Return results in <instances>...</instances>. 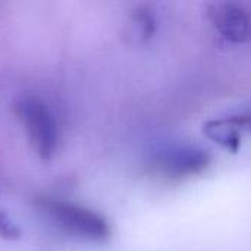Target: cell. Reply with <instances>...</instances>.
<instances>
[{
	"label": "cell",
	"mask_w": 251,
	"mask_h": 251,
	"mask_svg": "<svg viewBox=\"0 0 251 251\" xmlns=\"http://www.w3.org/2000/svg\"><path fill=\"white\" fill-rule=\"evenodd\" d=\"M0 238L9 240V241H13V240H19L21 238V229H19V226L4 212H0Z\"/></svg>",
	"instance_id": "cell-6"
},
{
	"label": "cell",
	"mask_w": 251,
	"mask_h": 251,
	"mask_svg": "<svg viewBox=\"0 0 251 251\" xmlns=\"http://www.w3.org/2000/svg\"><path fill=\"white\" fill-rule=\"evenodd\" d=\"M209 19L229 43L244 44L251 40V12L240 3L218 1L210 4Z\"/></svg>",
	"instance_id": "cell-4"
},
{
	"label": "cell",
	"mask_w": 251,
	"mask_h": 251,
	"mask_svg": "<svg viewBox=\"0 0 251 251\" xmlns=\"http://www.w3.org/2000/svg\"><path fill=\"white\" fill-rule=\"evenodd\" d=\"M203 134L226 151L237 153L244 134L235 115L210 119L203 125Z\"/></svg>",
	"instance_id": "cell-5"
},
{
	"label": "cell",
	"mask_w": 251,
	"mask_h": 251,
	"mask_svg": "<svg viewBox=\"0 0 251 251\" xmlns=\"http://www.w3.org/2000/svg\"><path fill=\"white\" fill-rule=\"evenodd\" d=\"M210 165L206 150L194 146H166L153 154L151 166L166 179H184L200 175Z\"/></svg>",
	"instance_id": "cell-3"
},
{
	"label": "cell",
	"mask_w": 251,
	"mask_h": 251,
	"mask_svg": "<svg viewBox=\"0 0 251 251\" xmlns=\"http://www.w3.org/2000/svg\"><path fill=\"white\" fill-rule=\"evenodd\" d=\"M16 113L26 135L41 159H50L59 143V131L49 106L35 96H26L16 104Z\"/></svg>",
	"instance_id": "cell-2"
},
{
	"label": "cell",
	"mask_w": 251,
	"mask_h": 251,
	"mask_svg": "<svg viewBox=\"0 0 251 251\" xmlns=\"http://www.w3.org/2000/svg\"><path fill=\"white\" fill-rule=\"evenodd\" d=\"M38 207L59 229L71 237L90 243H104L110 237L109 222L88 207L50 197L40 199Z\"/></svg>",
	"instance_id": "cell-1"
}]
</instances>
